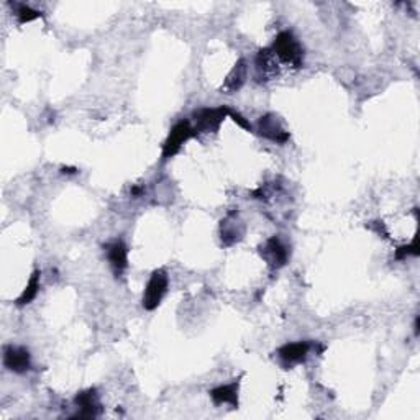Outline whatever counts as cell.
Instances as JSON below:
<instances>
[{"instance_id": "8fae6325", "label": "cell", "mask_w": 420, "mask_h": 420, "mask_svg": "<svg viewBox=\"0 0 420 420\" xmlns=\"http://www.w3.org/2000/svg\"><path fill=\"white\" fill-rule=\"evenodd\" d=\"M311 352V343L307 342H296V343H286L284 347L278 350L279 360L283 361L284 366H294L304 363Z\"/></svg>"}, {"instance_id": "2e32d148", "label": "cell", "mask_w": 420, "mask_h": 420, "mask_svg": "<svg viewBox=\"0 0 420 420\" xmlns=\"http://www.w3.org/2000/svg\"><path fill=\"white\" fill-rule=\"evenodd\" d=\"M15 15L18 17L20 23H30V22H33V20H38L41 17V12H38V10H33L30 7V5L18 4L17 10H15Z\"/></svg>"}, {"instance_id": "d6986e66", "label": "cell", "mask_w": 420, "mask_h": 420, "mask_svg": "<svg viewBox=\"0 0 420 420\" xmlns=\"http://www.w3.org/2000/svg\"><path fill=\"white\" fill-rule=\"evenodd\" d=\"M77 169L76 168H63V173H68V174H74Z\"/></svg>"}, {"instance_id": "8992f818", "label": "cell", "mask_w": 420, "mask_h": 420, "mask_svg": "<svg viewBox=\"0 0 420 420\" xmlns=\"http://www.w3.org/2000/svg\"><path fill=\"white\" fill-rule=\"evenodd\" d=\"M258 131L259 135L268 138V140L284 145L289 140V131H286L283 126V122L279 120L278 115L268 114L259 119L258 122Z\"/></svg>"}, {"instance_id": "9c48e42d", "label": "cell", "mask_w": 420, "mask_h": 420, "mask_svg": "<svg viewBox=\"0 0 420 420\" xmlns=\"http://www.w3.org/2000/svg\"><path fill=\"white\" fill-rule=\"evenodd\" d=\"M105 254L110 263V268L114 274L119 276L124 274V271L129 268V248L122 240H114L105 244Z\"/></svg>"}, {"instance_id": "e0dca14e", "label": "cell", "mask_w": 420, "mask_h": 420, "mask_svg": "<svg viewBox=\"0 0 420 420\" xmlns=\"http://www.w3.org/2000/svg\"><path fill=\"white\" fill-rule=\"evenodd\" d=\"M228 117H230V119H233V120H235V122H237V124L242 126V129H244V130H248V131H253V126H252V125H249V122H248V120H244V119H243V117H242L240 114H238V112H232V110H230V114H228Z\"/></svg>"}, {"instance_id": "4fadbf2b", "label": "cell", "mask_w": 420, "mask_h": 420, "mask_svg": "<svg viewBox=\"0 0 420 420\" xmlns=\"http://www.w3.org/2000/svg\"><path fill=\"white\" fill-rule=\"evenodd\" d=\"M247 76H248V63L244 58H242L240 61L237 63L235 66L230 72H228V76L225 79V82H223L222 86V92L223 94H233L237 92V90H240L242 86L247 81Z\"/></svg>"}, {"instance_id": "5bb4252c", "label": "cell", "mask_w": 420, "mask_h": 420, "mask_svg": "<svg viewBox=\"0 0 420 420\" xmlns=\"http://www.w3.org/2000/svg\"><path fill=\"white\" fill-rule=\"evenodd\" d=\"M210 397L217 406L230 404L233 407H238V381L215 387V389L210 391Z\"/></svg>"}, {"instance_id": "7a4b0ae2", "label": "cell", "mask_w": 420, "mask_h": 420, "mask_svg": "<svg viewBox=\"0 0 420 420\" xmlns=\"http://www.w3.org/2000/svg\"><path fill=\"white\" fill-rule=\"evenodd\" d=\"M169 286L168 273L164 269L153 271V274L148 279V284L143 292V307L146 311H155L161 304L163 297L166 296Z\"/></svg>"}, {"instance_id": "3957f363", "label": "cell", "mask_w": 420, "mask_h": 420, "mask_svg": "<svg viewBox=\"0 0 420 420\" xmlns=\"http://www.w3.org/2000/svg\"><path fill=\"white\" fill-rule=\"evenodd\" d=\"M198 135L194 130V126L190 125L189 120H181L179 124H176L173 126V130L169 131V135L166 138V141H164L163 145V153H161V158L163 159H169L173 156H176L181 148L185 141H189L190 138Z\"/></svg>"}, {"instance_id": "9a60e30c", "label": "cell", "mask_w": 420, "mask_h": 420, "mask_svg": "<svg viewBox=\"0 0 420 420\" xmlns=\"http://www.w3.org/2000/svg\"><path fill=\"white\" fill-rule=\"evenodd\" d=\"M40 278H41V273L38 269L35 271L33 274H31V278L28 281V284H26V288L23 289L22 296L17 299V306H26L30 304V302L35 301V297L38 296L40 292Z\"/></svg>"}, {"instance_id": "6da1fadb", "label": "cell", "mask_w": 420, "mask_h": 420, "mask_svg": "<svg viewBox=\"0 0 420 420\" xmlns=\"http://www.w3.org/2000/svg\"><path fill=\"white\" fill-rule=\"evenodd\" d=\"M271 50L274 51V55L278 56L279 63H283V65L299 69L304 63V48L291 31H281L276 36Z\"/></svg>"}, {"instance_id": "ac0fdd59", "label": "cell", "mask_w": 420, "mask_h": 420, "mask_svg": "<svg viewBox=\"0 0 420 420\" xmlns=\"http://www.w3.org/2000/svg\"><path fill=\"white\" fill-rule=\"evenodd\" d=\"M141 190H143L141 188H133L131 189V195H133V198H138V195L141 194Z\"/></svg>"}, {"instance_id": "52a82bcc", "label": "cell", "mask_w": 420, "mask_h": 420, "mask_svg": "<svg viewBox=\"0 0 420 420\" xmlns=\"http://www.w3.org/2000/svg\"><path fill=\"white\" fill-rule=\"evenodd\" d=\"M4 366L14 373H26L31 366V356L28 350L23 347H14V345H9V347L4 348Z\"/></svg>"}, {"instance_id": "5b68a950", "label": "cell", "mask_w": 420, "mask_h": 420, "mask_svg": "<svg viewBox=\"0 0 420 420\" xmlns=\"http://www.w3.org/2000/svg\"><path fill=\"white\" fill-rule=\"evenodd\" d=\"M259 253H262L264 262L268 263L273 269L283 268L289 259V249L283 242H281L279 237L268 238Z\"/></svg>"}, {"instance_id": "277c9868", "label": "cell", "mask_w": 420, "mask_h": 420, "mask_svg": "<svg viewBox=\"0 0 420 420\" xmlns=\"http://www.w3.org/2000/svg\"><path fill=\"white\" fill-rule=\"evenodd\" d=\"M230 114V109H200L194 114V130L195 133H215L219 131L222 122Z\"/></svg>"}, {"instance_id": "7c38bea8", "label": "cell", "mask_w": 420, "mask_h": 420, "mask_svg": "<svg viewBox=\"0 0 420 420\" xmlns=\"http://www.w3.org/2000/svg\"><path fill=\"white\" fill-rule=\"evenodd\" d=\"M76 406L79 409V414L76 417L79 419H94L99 416L100 412V401H99V394L95 389H87L79 392L74 399Z\"/></svg>"}, {"instance_id": "ba28073f", "label": "cell", "mask_w": 420, "mask_h": 420, "mask_svg": "<svg viewBox=\"0 0 420 420\" xmlns=\"http://www.w3.org/2000/svg\"><path fill=\"white\" fill-rule=\"evenodd\" d=\"M244 235V223L238 217V212H230L220 223V237L225 247H232L240 242Z\"/></svg>"}, {"instance_id": "30bf717a", "label": "cell", "mask_w": 420, "mask_h": 420, "mask_svg": "<svg viewBox=\"0 0 420 420\" xmlns=\"http://www.w3.org/2000/svg\"><path fill=\"white\" fill-rule=\"evenodd\" d=\"M254 66H257L258 77L262 81H271L279 74V60L274 55V51L269 48H263L262 51L257 55L254 60Z\"/></svg>"}]
</instances>
